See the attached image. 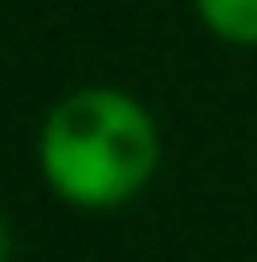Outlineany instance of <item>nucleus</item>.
Instances as JSON below:
<instances>
[{"instance_id":"nucleus-1","label":"nucleus","mask_w":257,"mask_h":262,"mask_svg":"<svg viewBox=\"0 0 257 262\" xmlns=\"http://www.w3.org/2000/svg\"><path fill=\"white\" fill-rule=\"evenodd\" d=\"M38 161L59 198L80 209H113L150 182L161 161V134L134 97L113 86H86L49 113Z\"/></svg>"},{"instance_id":"nucleus-2","label":"nucleus","mask_w":257,"mask_h":262,"mask_svg":"<svg viewBox=\"0 0 257 262\" xmlns=\"http://www.w3.org/2000/svg\"><path fill=\"white\" fill-rule=\"evenodd\" d=\"M198 16L230 43H257V0H193Z\"/></svg>"},{"instance_id":"nucleus-3","label":"nucleus","mask_w":257,"mask_h":262,"mask_svg":"<svg viewBox=\"0 0 257 262\" xmlns=\"http://www.w3.org/2000/svg\"><path fill=\"white\" fill-rule=\"evenodd\" d=\"M11 257V230H6V214H0V262Z\"/></svg>"}]
</instances>
